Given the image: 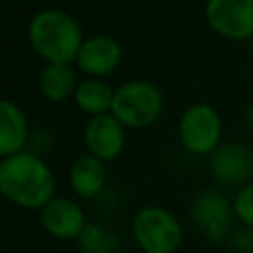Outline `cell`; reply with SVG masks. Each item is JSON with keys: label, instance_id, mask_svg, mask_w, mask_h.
Instances as JSON below:
<instances>
[{"label": "cell", "instance_id": "6da1fadb", "mask_svg": "<svg viewBox=\"0 0 253 253\" xmlns=\"http://www.w3.org/2000/svg\"><path fill=\"white\" fill-rule=\"evenodd\" d=\"M53 174L49 166L32 152H18L0 164L2 194L22 208H45L53 200Z\"/></svg>", "mask_w": 253, "mask_h": 253}, {"label": "cell", "instance_id": "7a4b0ae2", "mask_svg": "<svg viewBox=\"0 0 253 253\" xmlns=\"http://www.w3.org/2000/svg\"><path fill=\"white\" fill-rule=\"evenodd\" d=\"M28 38L32 47L49 63H69L77 59L83 45L77 20L61 10L38 12L28 26Z\"/></svg>", "mask_w": 253, "mask_h": 253}, {"label": "cell", "instance_id": "3957f363", "mask_svg": "<svg viewBox=\"0 0 253 253\" xmlns=\"http://www.w3.org/2000/svg\"><path fill=\"white\" fill-rule=\"evenodd\" d=\"M164 101L160 91L146 81H128L115 91L113 115L130 128L152 125L162 113Z\"/></svg>", "mask_w": 253, "mask_h": 253}, {"label": "cell", "instance_id": "277c9868", "mask_svg": "<svg viewBox=\"0 0 253 253\" xmlns=\"http://www.w3.org/2000/svg\"><path fill=\"white\" fill-rule=\"evenodd\" d=\"M136 243L146 253H174L182 241L178 219L162 208H144L132 219Z\"/></svg>", "mask_w": 253, "mask_h": 253}, {"label": "cell", "instance_id": "5b68a950", "mask_svg": "<svg viewBox=\"0 0 253 253\" xmlns=\"http://www.w3.org/2000/svg\"><path fill=\"white\" fill-rule=\"evenodd\" d=\"M178 132L186 150L194 154H211L219 146L221 117L213 107L196 103L182 113Z\"/></svg>", "mask_w": 253, "mask_h": 253}, {"label": "cell", "instance_id": "8992f818", "mask_svg": "<svg viewBox=\"0 0 253 253\" xmlns=\"http://www.w3.org/2000/svg\"><path fill=\"white\" fill-rule=\"evenodd\" d=\"M206 20L229 40L253 38V0H208Z\"/></svg>", "mask_w": 253, "mask_h": 253}, {"label": "cell", "instance_id": "52a82bcc", "mask_svg": "<svg viewBox=\"0 0 253 253\" xmlns=\"http://www.w3.org/2000/svg\"><path fill=\"white\" fill-rule=\"evenodd\" d=\"M231 213L233 211L227 198L215 190L202 192L192 204V217L211 243H219L225 239L231 223Z\"/></svg>", "mask_w": 253, "mask_h": 253}, {"label": "cell", "instance_id": "ba28073f", "mask_svg": "<svg viewBox=\"0 0 253 253\" xmlns=\"http://www.w3.org/2000/svg\"><path fill=\"white\" fill-rule=\"evenodd\" d=\"M210 170L221 184H245L253 176V150L241 142L219 144L210 156Z\"/></svg>", "mask_w": 253, "mask_h": 253}, {"label": "cell", "instance_id": "9c48e42d", "mask_svg": "<svg viewBox=\"0 0 253 253\" xmlns=\"http://www.w3.org/2000/svg\"><path fill=\"white\" fill-rule=\"evenodd\" d=\"M85 144L99 160H113L125 146V125L113 113L93 117L85 128Z\"/></svg>", "mask_w": 253, "mask_h": 253}, {"label": "cell", "instance_id": "30bf717a", "mask_svg": "<svg viewBox=\"0 0 253 253\" xmlns=\"http://www.w3.org/2000/svg\"><path fill=\"white\" fill-rule=\"evenodd\" d=\"M123 49L111 36H95L83 42L77 53V65L89 75H107L121 63Z\"/></svg>", "mask_w": 253, "mask_h": 253}, {"label": "cell", "instance_id": "8fae6325", "mask_svg": "<svg viewBox=\"0 0 253 253\" xmlns=\"http://www.w3.org/2000/svg\"><path fill=\"white\" fill-rule=\"evenodd\" d=\"M42 223L47 233L59 239L79 237L85 229V217L81 208L67 198H53L42 210Z\"/></svg>", "mask_w": 253, "mask_h": 253}, {"label": "cell", "instance_id": "7c38bea8", "mask_svg": "<svg viewBox=\"0 0 253 253\" xmlns=\"http://www.w3.org/2000/svg\"><path fill=\"white\" fill-rule=\"evenodd\" d=\"M28 140V121L12 101L0 103V154L4 158L22 152Z\"/></svg>", "mask_w": 253, "mask_h": 253}, {"label": "cell", "instance_id": "4fadbf2b", "mask_svg": "<svg viewBox=\"0 0 253 253\" xmlns=\"http://www.w3.org/2000/svg\"><path fill=\"white\" fill-rule=\"evenodd\" d=\"M69 178H71V186H73L75 194H79L81 198H93L95 194L101 192V188L105 184L103 160H99L93 154L79 156L71 166Z\"/></svg>", "mask_w": 253, "mask_h": 253}, {"label": "cell", "instance_id": "5bb4252c", "mask_svg": "<svg viewBox=\"0 0 253 253\" xmlns=\"http://www.w3.org/2000/svg\"><path fill=\"white\" fill-rule=\"evenodd\" d=\"M40 89L53 103L67 101L71 95H75V73L69 63H47L40 75Z\"/></svg>", "mask_w": 253, "mask_h": 253}, {"label": "cell", "instance_id": "9a60e30c", "mask_svg": "<svg viewBox=\"0 0 253 253\" xmlns=\"http://www.w3.org/2000/svg\"><path fill=\"white\" fill-rule=\"evenodd\" d=\"M73 99H75V105L83 113L99 117V115H105L109 109H113L115 91L103 81L89 79V81H83L77 85Z\"/></svg>", "mask_w": 253, "mask_h": 253}, {"label": "cell", "instance_id": "2e32d148", "mask_svg": "<svg viewBox=\"0 0 253 253\" xmlns=\"http://www.w3.org/2000/svg\"><path fill=\"white\" fill-rule=\"evenodd\" d=\"M79 251L81 253H125L119 237L101 227V225H85L79 235Z\"/></svg>", "mask_w": 253, "mask_h": 253}, {"label": "cell", "instance_id": "e0dca14e", "mask_svg": "<svg viewBox=\"0 0 253 253\" xmlns=\"http://www.w3.org/2000/svg\"><path fill=\"white\" fill-rule=\"evenodd\" d=\"M233 213L249 227H253V182L245 184L233 202Z\"/></svg>", "mask_w": 253, "mask_h": 253}, {"label": "cell", "instance_id": "ac0fdd59", "mask_svg": "<svg viewBox=\"0 0 253 253\" xmlns=\"http://www.w3.org/2000/svg\"><path fill=\"white\" fill-rule=\"evenodd\" d=\"M245 121H247V126L253 130V103L249 105V109H247V115H245Z\"/></svg>", "mask_w": 253, "mask_h": 253}, {"label": "cell", "instance_id": "d6986e66", "mask_svg": "<svg viewBox=\"0 0 253 253\" xmlns=\"http://www.w3.org/2000/svg\"><path fill=\"white\" fill-rule=\"evenodd\" d=\"M251 53H253V38H251Z\"/></svg>", "mask_w": 253, "mask_h": 253}]
</instances>
